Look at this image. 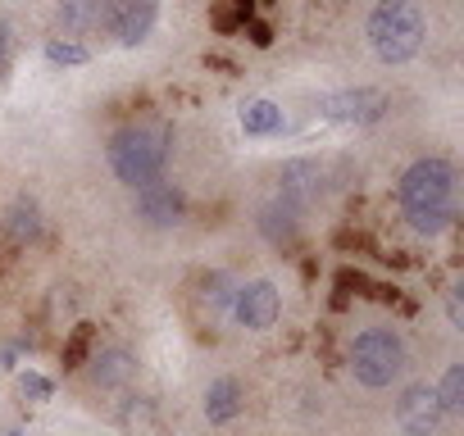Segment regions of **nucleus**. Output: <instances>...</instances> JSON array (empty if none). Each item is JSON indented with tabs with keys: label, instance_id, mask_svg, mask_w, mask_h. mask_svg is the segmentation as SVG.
<instances>
[{
	"label": "nucleus",
	"instance_id": "1",
	"mask_svg": "<svg viewBox=\"0 0 464 436\" xmlns=\"http://www.w3.org/2000/svg\"><path fill=\"white\" fill-rule=\"evenodd\" d=\"M401 204H405V218L414 232L423 237L446 232L455 223V168L437 155L414 159L401 173Z\"/></svg>",
	"mask_w": 464,
	"mask_h": 436
},
{
	"label": "nucleus",
	"instance_id": "2",
	"mask_svg": "<svg viewBox=\"0 0 464 436\" xmlns=\"http://www.w3.org/2000/svg\"><path fill=\"white\" fill-rule=\"evenodd\" d=\"M169 155H173V132L164 123H132V128L114 132V141H110V168L128 186L164 177Z\"/></svg>",
	"mask_w": 464,
	"mask_h": 436
},
{
	"label": "nucleus",
	"instance_id": "3",
	"mask_svg": "<svg viewBox=\"0 0 464 436\" xmlns=\"http://www.w3.org/2000/svg\"><path fill=\"white\" fill-rule=\"evenodd\" d=\"M369 46L382 64H405L423 46V14L410 0H382L369 19Z\"/></svg>",
	"mask_w": 464,
	"mask_h": 436
},
{
	"label": "nucleus",
	"instance_id": "4",
	"mask_svg": "<svg viewBox=\"0 0 464 436\" xmlns=\"http://www.w3.org/2000/svg\"><path fill=\"white\" fill-rule=\"evenodd\" d=\"M401 368H405V346H401V336L392 327H364L355 336V346H351V373H355V382L382 391V386H392L401 377Z\"/></svg>",
	"mask_w": 464,
	"mask_h": 436
},
{
	"label": "nucleus",
	"instance_id": "5",
	"mask_svg": "<svg viewBox=\"0 0 464 436\" xmlns=\"http://www.w3.org/2000/svg\"><path fill=\"white\" fill-rule=\"evenodd\" d=\"M278 314H283V296H278V287H274L269 278L246 282V287L232 291V318H237L242 327H251V332L274 327V323H278Z\"/></svg>",
	"mask_w": 464,
	"mask_h": 436
},
{
	"label": "nucleus",
	"instance_id": "6",
	"mask_svg": "<svg viewBox=\"0 0 464 436\" xmlns=\"http://www.w3.org/2000/svg\"><path fill=\"white\" fill-rule=\"evenodd\" d=\"M441 418H446V409H441V400H437V386H405L401 391V400H396V422H401V431L405 436H437V427H441Z\"/></svg>",
	"mask_w": 464,
	"mask_h": 436
},
{
	"label": "nucleus",
	"instance_id": "7",
	"mask_svg": "<svg viewBox=\"0 0 464 436\" xmlns=\"http://www.w3.org/2000/svg\"><path fill=\"white\" fill-rule=\"evenodd\" d=\"M132 191H137V213L146 218L150 228H178V223H182L187 200H182V191H178L173 182L150 177V182H141V186H132Z\"/></svg>",
	"mask_w": 464,
	"mask_h": 436
},
{
	"label": "nucleus",
	"instance_id": "8",
	"mask_svg": "<svg viewBox=\"0 0 464 436\" xmlns=\"http://www.w3.org/2000/svg\"><path fill=\"white\" fill-rule=\"evenodd\" d=\"M155 0H110L105 5V28L114 33L119 46H141L155 28Z\"/></svg>",
	"mask_w": 464,
	"mask_h": 436
},
{
	"label": "nucleus",
	"instance_id": "9",
	"mask_svg": "<svg viewBox=\"0 0 464 436\" xmlns=\"http://www.w3.org/2000/svg\"><path fill=\"white\" fill-rule=\"evenodd\" d=\"M324 118L333 123H378L387 114V96L373 91V87H355V91H337V96H324Z\"/></svg>",
	"mask_w": 464,
	"mask_h": 436
},
{
	"label": "nucleus",
	"instance_id": "10",
	"mask_svg": "<svg viewBox=\"0 0 464 436\" xmlns=\"http://www.w3.org/2000/svg\"><path fill=\"white\" fill-rule=\"evenodd\" d=\"M132 373H137V359H132V350H128V346H110V350H101V355L92 359V382H96L101 391L123 386Z\"/></svg>",
	"mask_w": 464,
	"mask_h": 436
},
{
	"label": "nucleus",
	"instance_id": "11",
	"mask_svg": "<svg viewBox=\"0 0 464 436\" xmlns=\"http://www.w3.org/2000/svg\"><path fill=\"white\" fill-rule=\"evenodd\" d=\"M237 413H242V386L232 382V377H218L205 391V418L209 422H227V418H237Z\"/></svg>",
	"mask_w": 464,
	"mask_h": 436
},
{
	"label": "nucleus",
	"instance_id": "12",
	"mask_svg": "<svg viewBox=\"0 0 464 436\" xmlns=\"http://www.w3.org/2000/svg\"><path fill=\"white\" fill-rule=\"evenodd\" d=\"M283 105H274V100H246L242 105V132H251V137H274V132H283Z\"/></svg>",
	"mask_w": 464,
	"mask_h": 436
},
{
	"label": "nucleus",
	"instance_id": "13",
	"mask_svg": "<svg viewBox=\"0 0 464 436\" xmlns=\"http://www.w3.org/2000/svg\"><path fill=\"white\" fill-rule=\"evenodd\" d=\"M55 19H60L64 33H87L105 19V0H60Z\"/></svg>",
	"mask_w": 464,
	"mask_h": 436
},
{
	"label": "nucleus",
	"instance_id": "14",
	"mask_svg": "<svg viewBox=\"0 0 464 436\" xmlns=\"http://www.w3.org/2000/svg\"><path fill=\"white\" fill-rule=\"evenodd\" d=\"M260 228H265V237H269L274 246H287V242L296 237V204L278 195V200L260 213Z\"/></svg>",
	"mask_w": 464,
	"mask_h": 436
},
{
	"label": "nucleus",
	"instance_id": "15",
	"mask_svg": "<svg viewBox=\"0 0 464 436\" xmlns=\"http://www.w3.org/2000/svg\"><path fill=\"white\" fill-rule=\"evenodd\" d=\"M278 182H283V200H292L296 209H301V200L319 195V168L314 164H287Z\"/></svg>",
	"mask_w": 464,
	"mask_h": 436
},
{
	"label": "nucleus",
	"instance_id": "16",
	"mask_svg": "<svg viewBox=\"0 0 464 436\" xmlns=\"http://www.w3.org/2000/svg\"><path fill=\"white\" fill-rule=\"evenodd\" d=\"M37 228H42L37 200L19 195V200H14V209H10V242H14V246H24V242H33V237H37Z\"/></svg>",
	"mask_w": 464,
	"mask_h": 436
},
{
	"label": "nucleus",
	"instance_id": "17",
	"mask_svg": "<svg viewBox=\"0 0 464 436\" xmlns=\"http://www.w3.org/2000/svg\"><path fill=\"white\" fill-rule=\"evenodd\" d=\"M437 400H441L446 413H459V409H464V364H450V368H446V377H441V386H437Z\"/></svg>",
	"mask_w": 464,
	"mask_h": 436
},
{
	"label": "nucleus",
	"instance_id": "18",
	"mask_svg": "<svg viewBox=\"0 0 464 436\" xmlns=\"http://www.w3.org/2000/svg\"><path fill=\"white\" fill-rule=\"evenodd\" d=\"M46 60H51V64L73 69V64H87L92 55H87V46H82V42H60V37H55V42H46Z\"/></svg>",
	"mask_w": 464,
	"mask_h": 436
},
{
	"label": "nucleus",
	"instance_id": "19",
	"mask_svg": "<svg viewBox=\"0 0 464 436\" xmlns=\"http://www.w3.org/2000/svg\"><path fill=\"white\" fill-rule=\"evenodd\" d=\"M87 350H92V327H87V323H78V327H73V336L64 341V368H82Z\"/></svg>",
	"mask_w": 464,
	"mask_h": 436
},
{
	"label": "nucleus",
	"instance_id": "20",
	"mask_svg": "<svg viewBox=\"0 0 464 436\" xmlns=\"http://www.w3.org/2000/svg\"><path fill=\"white\" fill-rule=\"evenodd\" d=\"M19 386H24V395H28V400H37V404H46V400L55 395V382H51V377H42V373H24V377H19Z\"/></svg>",
	"mask_w": 464,
	"mask_h": 436
},
{
	"label": "nucleus",
	"instance_id": "21",
	"mask_svg": "<svg viewBox=\"0 0 464 436\" xmlns=\"http://www.w3.org/2000/svg\"><path fill=\"white\" fill-rule=\"evenodd\" d=\"M205 300H209V309H218V305H232V291H227V278H223V273L205 278Z\"/></svg>",
	"mask_w": 464,
	"mask_h": 436
},
{
	"label": "nucleus",
	"instance_id": "22",
	"mask_svg": "<svg viewBox=\"0 0 464 436\" xmlns=\"http://www.w3.org/2000/svg\"><path fill=\"white\" fill-rule=\"evenodd\" d=\"M459 291H464L459 282L446 291V318H450V327H464V296Z\"/></svg>",
	"mask_w": 464,
	"mask_h": 436
},
{
	"label": "nucleus",
	"instance_id": "23",
	"mask_svg": "<svg viewBox=\"0 0 464 436\" xmlns=\"http://www.w3.org/2000/svg\"><path fill=\"white\" fill-rule=\"evenodd\" d=\"M5 64H10V33L0 28V73H5Z\"/></svg>",
	"mask_w": 464,
	"mask_h": 436
},
{
	"label": "nucleus",
	"instance_id": "24",
	"mask_svg": "<svg viewBox=\"0 0 464 436\" xmlns=\"http://www.w3.org/2000/svg\"><path fill=\"white\" fill-rule=\"evenodd\" d=\"M10 436H33V431H10Z\"/></svg>",
	"mask_w": 464,
	"mask_h": 436
}]
</instances>
